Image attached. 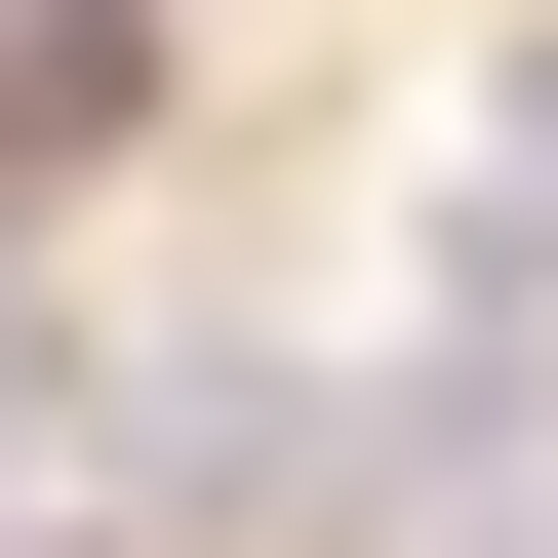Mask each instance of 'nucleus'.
I'll return each instance as SVG.
<instances>
[{
  "label": "nucleus",
  "instance_id": "2",
  "mask_svg": "<svg viewBox=\"0 0 558 558\" xmlns=\"http://www.w3.org/2000/svg\"><path fill=\"white\" fill-rule=\"evenodd\" d=\"M519 199H558V40H519Z\"/></svg>",
  "mask_w": 558,
  "mask_h": 558
},
{
  "label": "nucleus",
  "instance_id": "1",
  "mask_svg": "<svg viewBox=\"0 0 558 558\" xmlns=\"http://www.w3.org/2000/svg\"><path fill=\"white\" fill-rule=\"evenodd\" d=\"M0 558H160V519H0Z\"/></svg>",
  "mask_w": 558,
  "mask_h": 558
}]
</instances>
